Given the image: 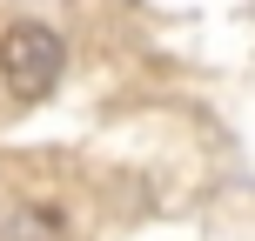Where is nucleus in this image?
I'll return each mask as SVG.
<instances>
[{
    "instance_id": "nucleus-2",
    "label": "nucleus",
    "mask_w": 255,
    "mask_h": 241,
    "mask_svg": "<svg viewBox=\"0 0 255 241\" xmlns=\"http://www.w3.org/2000/svg\"><path fill=\"white\" fill-rule=\"evenodd\" d=\"M13 241H67V215L47 201H20L13 215Z\"/></svg>"
},
{
    "instance_id": "nucleus-1",
    "label": "nucleus",
    "mask_w": 255,
    "mask_h": 241,
    "mask_svg": "<svg viewBox=\"0 0 255 241\" xmlns=\"http://www.w3.org/2000/svg\"><path fill=\"white\" fill-rule=\"evenodd\" d=\"M61 74H67V47L47 20H13L0 34V87H7V101H20V107L47 101L61 87Z\"/></svg>"
}]
</instances>
